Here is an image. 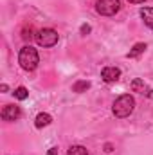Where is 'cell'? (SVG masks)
<instances>
[{"instance_id": "cell-5", "label": "cell", "mask_w": 153, "mask_h": 155, "mask_svg": "<svg viewBox=\"0 0 153 155\" xmlns=\"http://www.w3.org/2000/svg\"><path fill=\"white\" fill-rule=\"evenodd\" d=\"M0 116H2L4 121H16L18 117L22 116V112H20V108H18L16 105H5V107L2 108Z\"/></svg>"}, {"instance_id": "cell-4", "label": "cell", "mask_w": 153, "mask_h": 155, "mask_svg": "<svg viewBox=\"0 0 153 155\" xmlns=\"http://www.w3.org/2000/svg\"><path fill=\"white\" fill-rule=\"evenodd\" d=\"M40 47H52L58 43V33L54 29H41L34 35Z\"/></svg>"}, {"instance_id": "cell-7", "label": "cell", "mask_w": 153, "mask_h": 155, "mask_svg": "<svg viewBox=\"0 0 153 155\" xmlns=\"http://www.w3.org/2000/svg\"><path fill=\"white\" fill-rule=\"evenodd\" d=\"M101 78H103L106 83H114V81H117V79L121 78V71H119L117 67H105V69L101 71Z\"/></svg>"}, {"instance_id": "cell-8", "label": "cell", "mask_w": 153, "mask_h": 155, "mask_svg": "<svg viewBox=\"0 0 153 155\" xmlns=\"http://www.w3.org/2000/svg\"><path fill=\"white\" fill-rule=\"evenodd\" d=\"M141 18L144 20V24L153 29V7H142L141 9Z\"/></svg>"}, {"instance_id": "cell-1", "label": "cell", "mask_w": 153, "mask_h": 155, "mask_svg": "<svg viewBox=\"0 0 153 155\" xmlns=\"http://www.w3.org/2000/svg\"><path fill=\"white\" fill-rule=\"evenodd\" d=\"M18 63H20V67H22L24 71H27V72L34 71L40 63L38 51H36L34 47H31V45L22 47L20 52H18Z\"/></svg>"}, {"instance_id": "cell-9", "label": "cell", "mask_w": 153, "mask_h": 155, "mask_svg": "<svg viewBox=\"0 0 153 155\" xmlns=\"http://www.w3.org/2000/svg\"><path fill=\"white\" fill-rule=\"evenodd\" d=\"M52 123V117L49 116V114H45V112H41L36 116V121H34V124H36V128H43V126H49Z\"/></svg>"}, {"instance_id": "cell-15", "label": "cell", "mask_w": 153, "mask_h": 155, "mask_svg": "<svg viewBox=\"0 0 153 155\" xmlns=\"http://www.w3.org/2000/svg\"><path fill=\"white\" fill-rule=\"evenodd\" d=\"M49 155H58V148H50V152H49Z\"/></svg>"}, {"instance_id": "cell-2", "label": "cell", "mask_w": 153, "mask_h": 155, "mask_svg": "<svg viewBox=\"0 0 153 155\" xmlns=\"http://www.w3.org/2000/svg\"><path fill=\"white\" fill-rule=\"evenodd\" d=\"M133 108H135V99H133V96L122 94V96H119V97L115 99L112 112H114L115 117L124 119V117H128L132 112H133Z\"/></svg>"}, {"instance_id": "cell-17", "label": "cell", "mask_w": 153, "mask_h": 155, "mask_svg": "<svg viewBox=\"0 0 153 155\" xmlns=\"http://www.w3.org/2000/svg\"><path fill=\"white\" fill-rule=\"evenodd\" d=\"M130 4H142V2H146V0H128Z\"/></svg>"}, {"instance_id": "cell-12", "label": "cell", "mask_w": 153, "mask_h": 155, "mask_svg": "<svg viewBox=\"0 0 153 155\" xmlns=\"http://www.w3.org/2000/svg\"><path fill=\"white\" fill-rule=\"evenodd\" d=\"M27 96H29V92H27V88H25V87H18V88L15 90V97H16V99H20V101L27 99Z\"/></svg>"}, {"instance_id": "cell-11", "label": "cell", "mask_w": 153, "mask_h": 155, "mask_svg": "<svg viewBox=\"0 0 153 155\" xmlns=\"http://www.w3.org/2000/svg\"><path fill=\"white\" fill-rule=\"evenodd\" d=\"M67 155H88V150H86L85 146H79V144H76V146H70V148H69Z\"/></svg>"}, {"instance_id": "cell-14", "label": "cell", "mask_w": 153, "mask_h": 155, "mask_svg": "<svg viewBox=\"0 0 153 155\" xmlns=\"http://www.w3.org/2000/svg\"><path fill=\"white\" fill-rule=\"evenodd\" d=\"M81 33H83V35L90 33V25H86V24H85V25H81Z\"/></svg>"}, {"instance_id": "cell-13", "label": "cell", "mask_w": 153, "mask_h": 155, "mask_svg": "<svg viewBox=\"0 0 153 155\" xmlns=\"http://www.w3.org/2000/svg\"><path fill=\"white\" fill-rule=\"evenodd\" d=\"M88 87H90L88 81H76V83L72 85V90H74V92H85Z\"/></svg>"}, {"instance_id": "cell-16", "label": "cell", "mask_w": 153, "mask_h": 155, "mask_svg": "<svg viewBox=\"0 0 153 155\" xmlns=\"http://www.w3.org/2000/svg\"><path fill=\"white\" fill-rule=\"evenodd\" d=\"M0 90H2V92H7V85H5V83H2V85H0Z\"/></svg>"}, {"instance_id": "cell-10", "label": "cell", "mask_w": 153, "mask_h": 155, "mask_svg": "<svg viewBox=\"0 0 153 155\" xmlns=\"http://www.w3.org/2000/svg\"><path fill=\"white\" fill-rule=\"evenodd\" d=\"M146 51V43H135L133 45V49L128 52V58H137L139 54H142Z\"/></svg>"}, {"instance_id": "cell-6", "label": "cell", "mask_w": 153, "mask_h": 155, "mask_svg": "<svg viewBox=\"0 0 153 155\" xmlns=\"http://www.w3.org/2000/svg\"><path fill=\"white\" fill-rule=\"evenodd\" d=\"M132 90L133 92H139V94H142V96H148V97H151L153 96V92H151V88L142 81V79H139V78H135L133 81H132Z\"/></svg>"}, {"instance_id": "cell-3", "label": "cell", "mask_w": 153, "mask_h": 155, "mask_svg": "<svg viewBox=\"0 0 153 155\" xmlns=\"http://www.w3.org/2000/svg\"><path fill=\"white\" fill-rule=\"evenodd\" d=\"M119 9H121L119 0H97L96 2V11L103 16H114L115 13H119Z\"/></svg>"}]
</instances>
